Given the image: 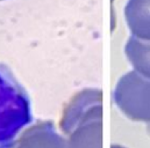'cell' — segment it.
Listing matches in <instances>:
<instances>
[{
	"label": "cell",
	"mask_w": 150,
	"mask_h": 148,
	"mask_svg": "<svg viewBox=\"0 0 150 148\" xmlns=\"http://www.w3.org/2000/svg\"><path fill=\"white\" fill-rule=\"evenodd\" d=\"M32 121L30 101L16 79L0 65V148H11Z\"/></svg>",
	"instance_id": "obj_1"
}]
</instances>
